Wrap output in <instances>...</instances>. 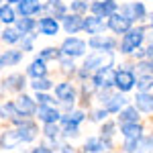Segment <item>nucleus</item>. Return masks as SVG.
I'll list each match as a JSON object with an SVG mask.
<instances>
[{"label": "nucleus", "instance_id": "1", "mask_svg": "<svg viewBox=\"0 0 153 153\" xmlns=\"http://www.w3.org/2000/svg\"><path fill=\"white\" fill-rule=\"evenodd\" d=\"M143 37H145V29H143V27L131 29L129 33H125V39L120 41V51H123V53H133V51H137L139 45L143 43Z\"/></svg>", "mask_w": 153, "mask_h": 153}, {"label": "nucleus", "instance_id": "2", "mask_svg": "<svg viewBox=\"0 0 153 153\" xmlns=\"http://www.w3.org/2000/svg\"><path fill=\"white\" fill-rule=\"evenodd\" d=\"M110 61H112V55L110 53H92L90 57H86L84 61V68L88 70H104V68H110Z\"/></svg>", "mask_w": 153, "mask_h": 153}, {"label": "nucleus", "instance_id": "3", "mask_svg": "<svg viewBox=\"0 0 153 153\" xmlns=\"http://www.w3.org/2000/svg\"><path fill=\"white\" fill-rule=\"evenodd\" d=\"M61 51H63V55H68V57H80V55H84V51H86V43H84L82 39L70 37V39L63 41Z\"/></svg>", "mask_w": 153, "mask_h": 153}, {"label": "nucleus", "instance_id": "4", "mask_svg": "<svg viewBox=\"0 0 153 153\" xmlns=\"http://www.w3.org/2000/svg\"><path fill=\"white\" fill-rule=\"evenodd\" d=\"M90 8L94 12V16H98V19H102V16L110 19L112 14H117V2L114 0H100V2H92Z\"/></svg>", "mask_w": 153, "mask_h": 153}, {"label": "nucleus", "instance_id": "5", "mask_svg": "<svg viewBox=\"0 0 153 153\" xmlns=\"http://www.w3.org/2000/svg\"><path fill=\"white\" fill-rule=\"evenodd\" d=\"M135 84H137V80H135L133 71H129V70H118L117 74H114V86H117L120 92H129Z\"/></svg>", "mask_w": 153, "mask_h": 153}, {"label": "nucleus", "instance_id": "6", "mask_svg": "<svg viewBox=\"0 0 153 153\" xmlns=\"http://www.w3.org/2000/svg\"><path fill=\"white\" fill-rule=\"evenodd\" d=\"M88 45H90L92 49H98L100 53H110L112 49L117 47V41H114V39H110V37L96 35V37H92V39L88 41Z\"/></svg>", "mask_w": 153, "mask_h": 153}, {"label": "nucleus", "instance_id": "7", "mask_svg": "<svg viewBox=\"0 0 153 153\" xmlns=\"http://www.w3.org/2000/svg\"><path fill=\"white\" fill-rule=\"evenodd\" d=\"M114 74L117 71L112 70V68L98 70L94 76V86L96 88H110V86H114Z\"/></svg>", "mask_w": 153, "mask_h": 153}, {"label": "nucleus", "instance_id": "8", "mask_svg": "<svg viewBox=\"0 0 153 153\" xmlns=\"http://www.w3.org/2000/svg\"><path fill=\"white\" fill-rule=\"evenodd\" d=\"M125 98L120 94H102V104H104V108L108 110V112H120L123 108H125Z\"/></svg>", "mask_w": 153, "mask_h": 153}, {"label": "nucleus", "instance_id": "9", "mask_svg": "<svg viewBox=\"0 0 153 153\" xmlns=\"http://www.w3.org/2000/svg\"><path fill=\"white\" fill-rule=\"evenodd\" d=\"M108 27L114 31V33H129L131 31V21L129 19H125L123 14H112L110 19H108Z\"/></svg>", "mask_w": 153, "mask_h": 153}, {"label": "nucleus", "instance_id": "10", "mask_svg": "<svg viewBox=\"0 0 153 153\" xmlns=\"http://www.w3.org/2000/svg\"><path fill=\"white\" fill-rule=\"evenodd\" d=\"M123 16L125 19H129L131 23L137 19H143L145 16V6H143L141 2H133V4H127V6H123Z\"/></svg>", "mask_w": 153, "mask_h": 153}, {"label": "nucleus", "instance_id": "11", "mask_svg": "<svg viewBox=\"0 0 153 153\" xmlns=\"http://www.w3.org/2000/svg\"><path fill=\"white\" fill-rule=\"evenodd\" d=\"M84 31H88V35H100L102 31L106 29V25L102 23V19H98V16H88V19H84Z\"/></svg>", "mask_w": 153, "mask_h": 153}, {"label": "nucleus", "instance_id": "12", "mask_svg": "<svg viewBox=\"0 0 153 153\" xmlns=\"http://www.w3.org/2000/svg\"><path fill=\"white\" fill-rule=\"evenodd\" d=\"M55 96H57L61 102L70 104V102H74V98H76V90H74L71 84L63 82V84H59V86H55Z\"/></svg>", "mask_w": 153, "mask_h": 153}, {"label": "nucleus", "instance_id": "13", "mask_svg": "<svg viewBox=\"0 0 153 153\" xmlns=\"http://www.w3.org/2000/svg\"><path fill=\"white\" fill-rule=\"evenodd\" d=\"M37 114H39V118H41L45 125H55L59 118H61V114H59L53 106H39Z\"/></svg>", "mask_w": 153, "mask_h": 153}, {"label": "nucleus", "instance_id": "14", "mask_svg": "<svg viewBox=\"0 0 153 153\" xmlns=\"http://www.w3.org/2000/svg\"><path fill=\"white\" fill-rule=\"evenodd\" d=\"M41 8H43V4L39 0H21L19 2V12L23 14L25 19H29L31 14H37Z\"/></svg>", "mask_w": 153, "mask_h": 153}, {"label": "nucleus", "instance_id": "15", "mask_svg": "<svg viewBox=\"0 0 153 153\" xmlns=\"http://www.w3.org/2000/svg\"><path fill=\"white\" fill-rule=\"evenodd\" d=\"M14 106H16V110H19L23 117L35 112V100H33V98H29L27 94L19 96V98H16V102H14Z\"/></svg>", "mask_w": 153, "mask_h": 153}, {"label": "nucleus", "instance_id": "16", "mask_svg": "<svg viewBox=\"0 0 153 153\" xmlns=\"http://www.w3.org/2000/svg\"><path fill=\"white\" fill-rule=\"evenodd\" d=\"M39 31H41L43 35H47V37H53V35H57L59 25L53 16H45V19L39 21Z\"/></svg>", "mask_w": 153, "mask_h": 153}, {"label": "nucleus", "instance_id": "17", "mask_svg": "<svg viewBox=\"0 0 153 153\" xmlns=\"http://www.w3.org/2000/svg\"><path fill=\"white\" fill-rule=\"evenodd\" d=\"M110 147V141L108 139H88V141L84 143V151L86 153H100V151H104V149H108Z\"/></svg>", "mask_w": 153, "mask_h": 153}, {"label": "nucleus", "instance_id": "18", "mask_svg": "<svg viewBox=\"0 0 153 153\" xmlns=\"http://www.w3.org/2000/svg\"><path fill=\"white\" fill-rule=\"evenodd\" d=\"M135 108L143 110V112H153V96L147 94V92L137 94L135 96Z\"/></svg>", "mask_w": 153, "mask_h": 153}, {"label": "nucleus", "instance_id": "19", "mask_svg": "<svg viewBox=\"0 0 153 153\" xmlns=\"http://www.w3.org/2000/svg\"><path fill=\"white\" fill-rule=\"evenodd\" d=\"M16 131H19V137H21L23 143H29V141H33V139L37 137V127L33 125V123H29V120H25Z\"/></svg>", "mask_w": 153, "mask_h": 153}, {"label": "nucleus", "instance_id": "20", "mask_svg": "<svg viewBox=\"0 0 153 153\" xmlns=\"http://www.w3.org/2000/svg\"><path fill=\"white\" fill-rule=\"evenodd\" d=\"M0 143L4 149H14L16 145H21V137H19V131H6L2 137H0Z\"/></svg>", "mask_w": 153, "mask_h": 153}, {"label": "nucleus", "instance_id": "21", "mask_svg": "<svg viewBox=\"0 0 153 153\" xmlns=\"http://www.w3.org/2000/svg\"><path fill=\"white\" fill-rule=\"evenodd\" d=\"M120 133L125 135V139H141L143 135V127L139 123H129V125H123Z\"/></svg>", "mask_w": 153, "mask_h": 153}, {"label": "nucleus", "instance_id": "22", "mask_svg": "<svg viewBox=\"0 0 153 153\" xmlns=\"http://www.w3.org/2000/svg\"><path fill=\"white\" fill-rule=\"evenodd\" d=\"M84 27V21L78 16V14H71V16H63V29L68 31V33H78L80 29Z\"/></svg>", "mask_w": 153, "mask_h": 153}, {"label": "nucleus", "instance_id": "23", "mask_svg": "<svg viewBox=\"0 0 153 153\" xmlns=\"http://www.w3.org/2000/svg\"><path fill=\"white\" fill-rule=\"evenodd\" d=\"M29 76H33L35 80H39V78H45V74H47V65H45V61L39 57V59H35L31 65H29Z\"/></svg>", "mask_w": 153, "mask_h": 153}, {"label": "nucleus", "instance_id": "24", "mask_svg": "<svg viewBox=\"0 0 153 153\" xmlns=\"http://www.w3.org/2000/svg\"><path fill=\"white\" fill-rule=\"evenodd\" d=\"M137 118H139V112H137V108H135V106H127V108H123V110L118 112V120H120L123 125L137 123Z\"/></svg>", "mask_w": 153, "mask_h": 153}, {"label": "nucleus", "instance_id": "25", "mask_svg": "<svg viewBox=\"0 0 153 153\" xmlns=\"http://www.w3.org/2000/svg\"><path fill=\"white\" fill-rule=\"evenodd\" d=\"M82 120H84V112H80V110H76V112H71V114H65V117H61V123H63V127H78Z\"/></svg>", "mask_w": 153, "mask_h": 153}, {"label": "nucleus", "instance_id": "26", "mask_svg": "<svg viewBox=\"0 0 153 153\" xmlns=\"http://www.w3.org/2000/svg\"><path fill=\"white\" fill-rule=\"evenodd\" d=\"M4 84H6V88H10V90H23L25 78L21 74H14V76H8V78L4 80Z\"/></svg>", "mask_w": 153, "mask_h": 153}, {"label": "nucleus", "instance_id": "27", "mask_svg": "<svg viewBox=\"0 0 153 153\" xmlns=\"http://www.w3.org/2000/svg\"><path fill=\"white\" fill-rule=\"evenodd\" d=\"M2 41H4V43H19V41H21V33H19V31H16V29H4V31H2Z\"/></svg>", "mask_w": 153, "mask_h": 153}, {"label": "nucleus", "instance_id": "28", "mask_svg": "<svg viewBox=\"0 0 153 153\" xmlns=\"http://www.w3.org/2000/svg\"><path fill=\"white\" fill-rule=\"evenodd\" d=\"M0 21L6 25L14 23L16 19H14V10H12V6H8V4H4V6H0Z\"/></svg>", "mask_w": 153, "mask_h": 153}, {"label": "nucleus", "instance_id": "29", "mask_svg": "<svg viewBox=\"0 0 153 153\" xmlns=\"http://www.w3.org/2000/svg\"><path fill=\"white\" fill-rule=\"evenodd\" d=\"M21 59H23V51H14V49H12V51H6V53L2 55V61H4V63H8V65L19 63Z\"/></svg>", "mask_w": 153, "mask_h": 153}, {"label": "nucleus", "instance_id": "30", "mask_svg": "<svg viewBox=\"0 0 153 153\" xmlns=\"http://www.w3.org/2000/svg\"><path fill=\"white\" fill-rule=\"evenodd\" d=\"M33 29H35V23H33L31 19H21V21L16 23V31L23 33V37L27 35V33H31Z\"/></svg>", "mask_w": 153, "mask_h": 153}, {"label": "nucleus", "instance_id": "31", "mask_svg": "<svg viewBox=\"0 0 153 153\" xmlns=\"http://www.w3.org/2000/svg\"><path fill=\"white\" fill-rule=\"evenodd\" d=\"M31 86H33V90H35V92H45V90H49L53 84L49 82L47 78H39V80H33Z\"/></svg>", "mask_w": 153, "mask_h": 153}, {"label": "nucleus", "instance_id": "32", "mask_svg": "<svg viewBox=\"0 0 153 153\" xmlns=\"http://www.w3.org/2000/svg\"><path fill=\"white\" fill-rule=\"evenodd\" d=\"M137 88H139L141 92H147L149 88H153V76H139Z\"/></svg>", "mask_w": 153, "mask_h": 153}, {"label": "nucleus", "instance_id": "33", "mask_svg": "<svg viewBox=\"0 0 153 153\" xmlns=\"http://www.w3.org/2000/svg\"><path fill=\"white\" fill-rule=\"evenodd\" d=\"M59 57V49L55 47H45L43 51H41V59L45 61V59H57Z\"/></svg>", "mask_w": 153, "mask_h": 153}, {"label": "nucleus", "instance_id": "34", "mask_svg": "<svg viewBox=\"0 0 153 153\" xmlns=\"http://www.w3.org/2000/svg\"><path fill=\"white\" fill-rule=\"evenodd\" d=\"M45 135H47L49 139H53V141H55L59 135H61V131H59L57 125H45Z\"/></svg>", "mask_w": 153, "mask_h": 153}, {"label": "nucleus", "instance_id": "35", "mask_svg": "<svg viewBox=\"0 0 153 153\" xmlns=\"http://www.w3.org/2000/svg\"><path fill=\"white\" fill-rule=\"evenodd\" d=\"M137 147H141V139H127L125 141V151L127 153H135Z\"/></svg>", "mask_w": 153, "mask_h": 153}, {"label": "nucleus", "instance_id": "36", "mask_svg": "<svg viewBox=\"0 0 153 153\" xmlns=\"http://www.w3.org/2000/svg\"><path fill=\"white\" fill-rule=\"evenodd\" d=\"M37 102L41 106H51L55 100L51 98V96H47V94H43V92H37Z\"/></svg>", "mask_w": 153, "mask_h": 153}, {"label": "nucleus", "instance_id": "37", "mask_svg": "<svg viewBox=\"0 0 153 153\" xmlns=\"http://www.w3.org/2000/svg\"><path fill=\"white\" fill-rule=\"evenodd\" d=\"M137 68L143 71V76H153V61H141Z\"/></svg>", "mask_w": 153, "mask_h": 153}, {"label": "nucleus", "instance_id": "38", "mask_svg": "<svg viewBox=\"0 0 153 153\" xmlns=\"http://www.w3.org/2000/svg\"><path fill=\"white\" fill-rule=\"evenodd\" d=\"M71 10H74V12L88 10V2H86V0H76V2H71Z\"/></svg>", "mask_w": 153, "mask_h": 153}, {"label": "nucleus", "instance_id": "39", "mask_svg": "<svg viewBox=\"0 0 153 153\" xmlns=\"http://www.w3.org/2000/svg\"><path fill=\"white\" fill-rule=\"evenodd\" d=\"M112 133H114V125L112 123H106L104 127H102V139H110Z\"/></svg>", "mask_w": 153, "mask_h": 153}, {"label": "nucleus", "instance_id": "40", "mask_svg": "<svg viewBox=\"0 0 153 153\" xmlns=\"http://www.w3.org/2000/svg\"><path fill=\"white\" fill-rule=\"evenodd\" d=\"M106 114H108V110H106V108H102V110H96L94 114H92V118H94V120H104Z\"/></svg>", "mask_w": 153, "mask_h": 153}, {"label": "nucleus", "instance_id": "41", "mask_svg": "<svg viewBox=\"0 0 153 153\" xmlns=\"http://www.w3.org/2000/svg\"><path fill=\"white\" fill-rule=\"evenodd\" d=\"M63 135L65 137H76L78 135V127H63Z\"/></svg>", "mask_w": 153, "mask_h": 153}, {"label": "nucleus", "instance_id": "42", "mask_svg": "<svg viewBox=\"0 0 153 153\" xmlns=\"http://www.w3.org/2000/svg\"><path fill=\"white\" fill-rule=\"evenodd\" d=\"M141 149H153V135H149V137L141 143Z\"/></svg>", "mask_w": 153, "mask_h": 153}, {"label": "nucleus", "instance_id": "43", "mask_svg": "<svg viewBox=\"0 0 153 153\" xmlns=\"http://www.w3.org/2000/svg\"><path fill=\"white\" fill-rule=\"evenodd\" d=\"M33 153H53V151H51L49 147H45V145H41V147H35Z\"/></svg>", "mask_w": 153, "mask_h": 153}, {"label": "nucleus", "instance_id": "44", "mask_svg": "<svg viewBox=\"0 0 153 153\" xmlns=\"http://www.w3.org/2000/svg\"><path fill=\"white\" fill-rule=\"evenodd\" d=\"M61 65H63V70L65 71H74V63H71V61H68V59H65V61H63V63H61Z\"/></svg>", "mask_w": 153, "mask_h": 153}, {"label": "nucleus", "instance_id": "45", "mask_svg": "<svg viewBox=\"0 0 153 153\" xmlns=\"http://www.w3.org/2000/svg\"><path fill=\"white\" fill-rule=\"evenodd\" d=\"M61 153H74V149H71L70 145H63V147H61Z\"/></svg>", "mask_w": 153, "mask_h": 153}, {"label": "nucleus", "instance_id": "46", "mask_svg": "<svg viewBox=\"0 0 153 153\" xmlns=\"http://www.w3.org/2000/svg\"><path fill=\"white\" fill-rule=\"evenodd\" d=\"M145 55H147V57H153V45H149V47H147V51H145Z\"/></svg>", "mask_w": 153, "mask_h": 153}, {"label": "nucleus", "instance_id": "47", "mask_svg": "<svg viewBox=\"0 0 153 153\" xmlns=\"http://www.w3.org/2000/svg\"><path fill=\"white\" fill-rule=\"evenodd\" d=\"M6 2H21V0H6Z\"/></svg>", "mask_w": 153, "mask_h": 153}, {"label": "nucleus", "instance_id": "48", "mask_svg": "<svg viewBox=\"0 0 153 153\" xmlns=\"http://www.w3.org/2000/svg\"><path fill=\"white\" fill-rule=\"evenodd\" d=\"M2 65H4V61H2V57H0V68H2Z\"/></svg>", "mask_w": 153, "mask_h": 153}, {"label": "nucleus", "instance_id": "49", "mask_svg": "<svg viewBox=\"0 0 153 153\" xmlns=\"http://www.w3.org/2000/svg\"><path fill=\"white\" fill-rule=\"evenodd\" d=\"M151 25H153V14H151Z\"/></svg>", "mask_w": 153, "mask_h": 153}]
</instances>
